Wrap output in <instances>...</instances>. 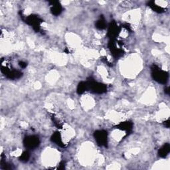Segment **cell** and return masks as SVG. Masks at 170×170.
Listing matches in <instances>:
<instances>
[{"instance_id":"6da1fadb","label":"cell","mask_w":170,"mask_h":170,"mask_svg":"<svg viewBox=\"0 0 170 170\" xmlns=\"http://www.w3.org/2000/svg\"><path fill=\"white\" fill-rule=\"evenodd\" d=\"M152 76L154 80L161 84H166L168 80V73L154 65L152 68Z\"/></svg>"},{"instance_id":"9c48e42d","label":"cell","mask_w":170,"mask_h":170,"mask_svg":"<svg viewBox=\"0 0 170 170\" xmlns=\"http://www.w3.org/2000/svg\"><path fill=\"white\" fill-rule=\"evenodd\" d=\"M148 5H149L151 9H152L154 11L157 12V13H163V12L165 11V9L162 7V6L156 4L155 1H150L148 3Z\"/></svg>"},{"instance_id":"8992f818","label":"cell","mask_w":170,"mask_h":170,"mask_svg":"<svg viewBox=\"0 0 170 170\" xmlns=\"http://www.w3.org/2000/svg\"><path fill=\"white\" fill-rule=\"evenodd\" d=\"M51 7V11L52 15L57 16V15H60L62 11H63V7H62L60 3L57 1H49Z\"/></svg>"},{"instance_id":"9a60e30c","label":"cell","mask_w":170,"mask_h":170,"mask_svg":"<svg viewBox=\"0 0 170 170\" xmlns=\"http://www.w3.org/2000/svg\"><path fill=\"white\" fill-rule=\"evenodd\" d=\"M29 154L28 152H27V151H25V152H24L22 155H21V161H23V162H26V161L28 160L29 159Z\"/></svg>"},{"instance_id":"30bf717a","label":"cell","mask_w":170,"mask_h":170,"mask_svg":"<svg viewBox=\"0 0 170 170\" xmlns=\"http://www.w3.org/2000/svg\"><path fill=\"white\" fill-rule=\"evenodd\" d=\"M52 122L55 124V125L57 126L58 128H62L63 126L64 122H63V119H62L58 115H53L52 117Z\"/></svg>"},{"instance_id":"5b68a950","label":"cell","mask_w":170,"mask_h":170,"mask_svg":"<svg viewBox=\"0 0 170 170\" xmlns=\"http://www.w3.org/2000/svg\"><path fill=\"white\" fill-rule=\"evenodd\" d=\"M90 88L92 91H93L95 93L102 94L106 91V86L103 84L95 82H91L88 85V88Z\"/></svg>"},{"instance_id":"2e32d148","label":"cell","mask_w":170,"mask_h":170,"mask_svg":"<svg viewBox=\"0 0 170 170\" xmlns=\"http://www.w3.org/2000/svg\"><path fill=\"white\" fill-rule=\"evenodd\" d=\"M19 65L21 67V68H25L27 67V63H25L23 61H20L19 63Z\"/></svg>"},{"instance_id":"52a82bcc","label":"cell","mask_w":170,"mask_h":170,"mask_svg":"<svg viewBox=\"0 0 170 170\" xmlns=\"http://www.w3.org/2000/svg\"><path fill=\"white\" fill-rule=\"evenodd\" d=\"M119 33L118 27L116 23H111L109 27V31H108V35L110 37L111 39H113L118 35Z\"/></svg>"},{"instance_id":"ba28073f","label":"cell","mask_w":170,"mask_h":170,"mask_svg":"<svg viewBox=\"0 0 170 170\" xmlns=\"http://www.w3.org/2000/svg\"><path fill=\"white\" fill-rule=\"evenodd\" d=\"M51 140L52 141L55 142V144H58V146H60L61 147H64V145L63 142V140H62V138H61V136L58 132H56L55 133V134L52 135V136L51 138Z\"/></svg>"},{"instance_id":"3957f363","label":"cell","mask_w":170,"mask_h":170,"mask_svg":"<svg viewBox=\"0 0 170 170\" xmlns=\"http://www.w3.org/2000/svg\"><path fill=\"white\" fill-rule=\"evenodd\" d=\"M25 21L27 24L31 25L36 31H39L40 29V24H41L43 21L39 17L37 16V15H31L26 17Z\"/></svg>"},{"instance_id":"8fae6325","label":"cell","mask_w":170,"mask_h":170,"mask_svg":"<svg viewBox=\"0 0 170 170\" xmlns=\"http://www.w3.org/2000/svg\"><path fill=\"white\" fill-rule=\"evenodd\" d=\"M117 128L124 131L130 130L132 128V124L130 122H121L117 126Z\"/></svg>"},{"instance_id":"7c38bea8","label":"cell","mask_w":170,"mask_h":170,"mask_svg":"<svg viewBox=\"0 0 170 170\" xmlns=\"http://www.w3.org/2000/svg\"><path fill=\"white\" fill-rule=\"evenodd\" d=\"M169 150H170V147L168 144L163 145V146L161 148V149L159 151V155L161 157H164L169 154Z\"/></svg>"},{"instance_id":"277c9868","label":"cell","mask_w":170,"mask_h":170,"mask_svg":"<svg viewBox=\"0 0 170 170\" xmlns=\"http://www.w3.org/2000/svg\"><path fill=\"white\" fill-rule=\"evenodd\" d=\"M94 138L97 140L98 144L100 146H106L108 139H107V132L104 130L97 131L94 133Z\"/></svg>"},{"instance_id":"5bb4252c","label":"cell","mask_w":170,"mask_h":170,"mask_svg":"<svg viewBox=\"0 0 170 170\" xmlns=\"http://www.w3.org/2000/svg\"><path fill=\"white\" fill-rule=\"evenodd\" d=\"M106 22H105V21L103 18H100V19H98L97 21V23H96V27H97V28H98V29H104L106 28Z\"/></svg>"},{"instance_id":"7a4b0ae2","label":"cell","mask_w":170,"mask_h":170,"mask_svg":"<svg viewBox=\"0 0 170 170\" xmlns=\"http://www.w3.org/2000/svg\"><path fill=\"white\" fill-rule=\"evenodd\" d=\"M24 146L29 149H35L39 145V140L36 136H30L25 138Z\"/></svg>"},{"instance_id":"4fadbf2b","label":"cell","mask_w":170,"mask_h":170,"mask_svg":"<svg viewBox=\"0 0 170 170\" xmlns=\"http://www.w3.org/2000/svg\"><path fill=\"white\" fill-rule=\"evenodd\" d=\"M88 88V85L87 83L85 82H81L80 83H79L78 88H77V92H78L79 94H82L83 92L87 90Z\"/></svg>"}]
</instances>
